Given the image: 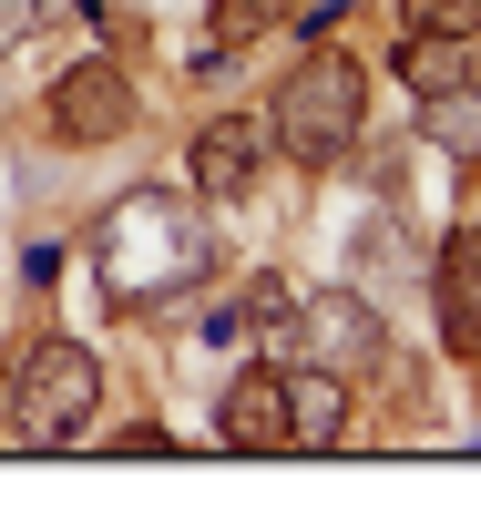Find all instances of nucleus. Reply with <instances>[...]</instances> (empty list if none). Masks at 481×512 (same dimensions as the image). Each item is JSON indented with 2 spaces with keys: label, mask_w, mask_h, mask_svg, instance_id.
<instances>
[{
  "label": "nucleus",
  "mask_w": 481,
  "mask_h": 512,
  "mask_svg": "<svg viewBox=\"0 0 481 512\" xmlns=\"http://www.w3.org/2000/svg\"><path fill=\"white\" fill-rule=\"evenodd\" d=\"M471 82H481V41H471Z\"/></svg>",
  "instance_id": "nucleus-22"
},
{
  "label": "nucleus",
  "mask_w": 481,
  "mask_h": 512,
  "mask_svg": "<svg viewBox=\"0 0 481 512\" xmlns=\"http://www.w3.org/2000/svg\"><path fill=\"white\" fill-rule=\"evenodd\" d=\"M420 308H430V328H441L451 359H481V297H471V287H451L441 267H430V277H420Z\"/></svg>",
  "instance_id": "nucleus-13"
},
{
  "label": "nucleus",
  "mask_w": 481,
  "mask_h": 512,
  "mask_svg": "<svg viewBox=\"0 0 481 512\" xmlns=\"http://www.w3.org/2000/svg\"><path fill=\"white\" fill-rule=\"evenodd\" d=\"M389 72H400L410 93H451V82H471V41H430V31H400V41H389Z\"/></svg>",
  "instance_id": "nucleus-12"
},
{
  "label": "nucleus",
  "mask_w": 481,
  "mask_h": 512,
  "mask_svg": "<svg viewBox=\"0 0 481 512\" xmlns=\"http://www.w3.org/2000/svg\"><path fill=\"white\" fill-rule=\"evenodd\" d=\"M297 0H205V52H246L267 21H287Z\"/></svg>",
  "instance_id": "nucleus-15"
},
{
  "label": "nucleus",
  "mask_w": 481,
  "mask_h": 512,
  "mask_svg": "<svg viewBox=\"0 0 481 512\" xmlns=\"http://www.w3.org/2000/svg\"><path fill=\"white\" fill-rule=\"evenodd\" d=\"M11 369H0V420L31 441V451H62L103 420V349L72 328H41L21 338V349H0Z\"/></svg>",
  "instance_id": "nucleus-3"
},
{
  "label": "nucleus",
  "mask_w": 481,
  "mask_h": 512,
  "mask_svg": "<svg viewBox=\"0 0 481 512\" xmlns=\"http://www.w3.org/2000/svg\"><path fill=\"white\" fill-rule=\"evenodd\" d=\"M82 21H93V0H0V52L52 41V31H82Z\"/></svg>",
  "instance_id": "nucleus-14"
},
{
  "label": "nucleus",
  "mask_w": 481,
  "mask_h": 512,
  "mask_svg": "<svg viewBox=\"0 0 481 512\" xmlns=\"http://www.w3.org/2000/svg\"><path fill=\"white\" fill-rule=\"evenodd\" d=\"M348 287H369L379 308L389 297H420V277H430V256H420V236L400 226V205H379V216H359V236H348Z\"/></svg>",
  "instance_id": "nucleus-9"
},
{
  "label": "nucleus",
  "mask_w": 481,
  "mask_h": 512,
  "mask_svg": "<svg viewBox=\"0 0 481 512\" xmlns=\"http://www.w3.org/2000/svg\"><path fill=\"white\" fill-rule=\"evenodd\" d=\"M215 441L226 451H287V359H246L215 390Z\"/></svg>",
  "instance_id": "nucleus-7"
},
{
  "label": "nucleus",
  "mask_w": 481,
  "mask_h": 512,
  "mask_svg": "<svg viewBox=\"0 0 481 512\" xmlns=\"http://www.w3.org/2000/svg\"><path fill=\"white\" fill-rule=\"evenodd\" d=\"M195 338H205V349H236V338H246V308H236V297H215V308L195 318Z\"/></svg>",
  "instance_id": "nucleus-20"
},
{
  "label": "nucleus",
  "mask_w": 481,
  "mask_h": 512,
  "mask_svg": "<svg viewBox=\"0 0 481 512\" xmlns=\"http://www.w3.org/2000/svg\"><path fill=\"white\" fill-rule=\"evenodd\" d=\"M103 451H113V461H164V451H174V431H164V420H123Z\"/></svg>",
  "instance_id": "nucleus-19"
},
{
  "label": "nucleus",
  "mask_w": 481,
  "mask_h": 512,
  "mask_svg": "<svg viewBox=\"0 0 481 512\" xmlns=\"http://www.w3.org/2000/svg\"><path fill=\"white\" fill-rule=\"evenodd\" d=\"M21 287H62V246H52V236L21 246Z\"/></svg>",
  "instance_id": "nucleus-21"
},
{
  "label": "nucleus",
  "mask_w": 481,
  "mask_h": 512,
  "mask_svg": "<svg viewBox=\"0 0 481 512\" xmlns=\"http://www.w3.org/2000/svg\"><path fill=\"white\" fill-rule=\"evenodd\" d=\"M359 431V390L318 359H287V451H338Z\"/></svg>",
  "instance_id": "nucleus-8"
},
{
  "label": "nucleus",
  "mask_w": 481,
  "mask_h": 512,
  "mask_svg": "<svg viewBox=\"0 0 481 512\" xmlns=\"http://www.w3.org/2000/svg\"><path fill=\"white\" fill-rule=\"evenodd\" d=\"M215 205L185 185H134V195H113L93 226H82V256H93V277H103V297L113 308H174V297H195L205 277H215Z\"/></svg>",
  "instance_id": "nucleus-1"
},
{
  "label": "nucleus",
  "mask_w": 481,
  "mask_h": 512,
  "mask_svg": "<svg viewBox=\"0 0 481 512\" xmlns=\"http://www.w3.org/2000/svg\"><path fill=\"white\" fill-rule=\"evenodd\" d=\"M236 308H246V338H256V359H297V287H287L277 267H256Z\"/></svg>",
  "instance_id": "nucleus-11"
},
{
  "label": "nucleus",
  "mask_w": 481,
  "mask_h": 512,
  "mask_svg": "<svg viewBox=\"0 0 481 512\" xmlns=\"http://www.w3.org/2000/svg\"><path fill=\"white\" fill-rule=\"evenodd\" d=\"M420 144L451 164V175H481V82H451V93H420Z\"/></svg>",
  "instance_id": "nucleus-10"
},
{
  "label": "nucleus",
  "mask_w": 481,
  "mask_h": 512,
  "mask_svg": "<svg viewBox=\"0 0 481 512\" xmlns=\"http://www.w3.org/2000/svg\"><path fill=\"white\" fill-rule=\"evenodd\" d=\"M297 359H318L338 379L389 369V359H400V349H389V308L369 287H308V297H297Z\"/></svg>",
  "instance_id": "nucleus-5"
},
{
  "label": "nucleus",
  "mask_w": 481,
  "mask_h": 512,
  "mask_svg": "<svg viewBox=\"0 0 481 512\" xmlns=\"http://www.w3.org/2000/svg\"><path fill=\"white\" fill-rule=\"evenodd\" d=\"M144 123V93H134V72H123L113 52H82L52 72V93H41V134H52L62 154H103L123 144Z\"/></svg>",
  "instance_id": "nucleus-4"
},
{
  "label": "nucleus",
  "mask_w": 481,
  "mask_h": 512,
  "mask_svg": "<svg viewBox=\"0 0 481 512\" xmlns=\"http://www.w3.org/2000/svg\"><path fill=\"white\" fill-rule=\"evenodd\" d=\"M348 21H359V0H297V11H287L297 52H308V41H348Z\"/></svg>",
  "instance_id": "nucleus-18"
},
{
  "label": "nucleus",
  "mask_w": 481,
  "mask_h": 512,
  "mask_svg": "<svg viewBox=\"0 0 481 512\" xmlns=\"http://www.w3.org/2000/svg\"><path fill=\"white\" fill-rule=\"evenodd\" d=\"M267 123H277V164H297V175L359 164V144H369V62L348 41H308L287 62V82L267 93Z\"/></svg>",
  "instance_id": "nucleus-2"
},
{
  "label": "nucleus",
  "mask_w": 481,
  "mask_h": 512,
  "mask_svg": "<svg viewBox=\"0 0 481 512\" xmlns=\"http://www.w3.org/2000/svg\"><path fill=\"white\" fill-rule=\"evenodd\" d=\"M267 164H277V123H267V103H226V113H205L195 134H185V185H195L205 205H246Z\"/></svg>",
  "instance_id": "nucleus-6"
},
{
  "label": "nucleus",
  "mask_w": 481,
  "mask_h": 512,
  "mask_svg": "<svg viewBox=\"0 0 481 512\" xmlns=\"http://www.w3.org/2000/svg\"><path fill=\"white\" fill-rule=\"evenodd\" d=\"M430 267H441L451 287H471V297H481V216H461V226L441 236V256H430Z\"/></svg>",
  "instance_id": "nucleus-17"
},
{
  "label": "nucleus",
  "mask_w": 481,
  "mask_h": 512,
  "mask_svg": "<svg viewBox=\"0 0 481 512\" xmlns=\"http://www.w3.org/2000/svg\"><path fill=\"white\" fill-rule=\"evenodd\" d=\"M389 21L430 41H481V0H389Z\"/></svg>",
  "instance_id": "nucleus-16"
}]
</instances>
